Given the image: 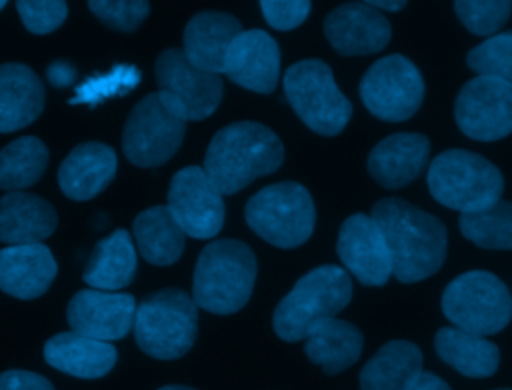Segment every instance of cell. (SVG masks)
Segmentation results:
<instances>
[{"label": "cell", "mask_w": 512, "mask_h": 390, "mask_svg": "<svg viewBox=\"0 0 512 390\" xmlns=\"http://www.w3.org/2000/svg\"><path fill=\"white\" fill-rule=\"evenodd\" d=\"M370 216L386 238L392 274L398 282L414 284L442 268L448 232L440 218L394 196L378 200Z\"/></svg>", "instance_id": "1"}, {"label": "cell", "mask_w": 512, "mask_h": 390, "mask_svg": "<svg viewBox=\"0 0 512 390\" xmlns=\"http://www.w3.org/2000/svg\"><path fill=\"white\" fill-rule=\"evenodd\" d=\"M284 162V144L278 134L252 120L220 128L204 154V172L222 194H236L260 176L276 172Z\"/></svg>", "instance_id": "2"}, {"label": "cell", "mask_w": 512, "mask_h": 390, "mask_svg": "<svg viewBox=\"0 0 512 390\" xmlns=\"http://www.w3.org/2000/svg\"><path fill=\"white\" fill-rule=\"evenodd\" d=\"M256 272V256L248 244L236 238L212 240L196 260L192 300L212 314H234L248 304Z\"/></svg>", "instance_id": "3"}, {"label": "cell", "mask_w": 512, "mask_h": 390, "mask_svg": "<svg viewBox=\"0 0 512 390\" xmlns=\"http://www.w3.org/2000/svg\"><path fill=\"white\" fill-rule=\"evenodd\" d=\"M352 300V278L336 264H322L296 280L292 290L276 304L272 328L284 342L304 340L310 330L338 316Z\"/></svg>", "instance_id": "4"}, {"label": "cell", "mask_w": 512, "mask_h": 390, "mask_svg": "<svg viewBox=\"0 0 512 390\" xmlns=\"http://www.w3.org/2000/svg\"><path fill=\"white\" fill-rule=\"evenodd\" d=\"M426 184L432 198L460 214L484 210L498 202L504 192V176L484 156L450 148L428 164Z\"/></svg>", "instance_id": "5"}, {"label": "cell", "mask_w": 512, "mask_h": 390, "mask_svg": "<svg viewBox=\"0 0 512 390\" xmlns=\"http://www.w3.org/2000/svg\"><path fill=\"white\" fill-rule=\"evenodd\" d=\"M134 338L138 348L158 360L184 356L198 334V306L180 288H164L136 306Z\"/></svg>", "instance_id": "6"}, {"label": "cell", "mask_w": 512, "mask_h": 390, "mask_svg": "<svg viewBox=\"0 0 512 390\" xmlns=\"http://www.w3.org/2000/svg\"><path fill=\"white\" fill-rule=\"evenodd\" d=\"M248 228L276 248L302 246L314 232L316 208L300 182H274L254 192L244 206Z\"/></svg>", "instance_id": "7"}, {"label": "cell", "mask_w": 512, "mask_h": 390, "mask_svg": "<svg viewBox=\"0 0 512 390\" xmlns=\"http://www.w3.org/2000/svg\"><path fill=\"white\" fill-rule=\"evenodd\" d=\"M282 88L296 116L316 134L336 136L352 118V102L340 92L332 68L320 58L288 66Z\"/></svg>", "instance_id": "8"}, {"label": "cell", "mask_w": 512, "mask_h": 390, "mask_svg": "<svg viewBox=\"0 0 512 390\" xmlns=\"http://www.w3.org/2000/svg\"><path fill=\"white\" fill-rule=\"evenodd\" d=\"M440 306L456 328L478 336L496 334L512 320V296L488 270H468L450 280Z\"/></svg>", "instance_id": "9"}, {"label": "cell", "mask_w": 512, "mask_h": 390, "mask_svg": "<svg viewBox=\"0 0 512 390\" xmlns=\"http://www.w3.org/2000/svg\"><path fill=\"white\" fill-rule=\"evenodd\" d=\"M184 134L186 120L154 92L132 108L122 132V150L136 166H162L178 152Z\"/></svg>", "instance_id": "10"}, {"label": "cell", "mask_w": 512, "mask_h": 390, "mask_svg": "<svg viewBox=\"0 0 512 390\" xmlns=\"http://www.w3.org/2000/svg\"><path fill=\"white\" fill-rule=\"evenodd\" d=\"M358 92L366 110L378 120L404 122L422 106L426 86L412 60L402 54H390L370 64Z\"/></svg>", "instance_id": "11"}, {"label": "cell", "mask_w": 512, "mask_h": 390, "mask_svg": "<svg viewBox=\"0 0 512 390\" xmlns=\"http://www.w3.org/2000/svg\"><path fill=\"white\" fill-rule=\"evenodd\" d=\"M158 92L188 122L204 120L216 112L224 96L220 74L194 66L180 48H168L154 66Z\"/></svg>", "instance_id": "12"}, {"label": "cell", "mask_w": 512, "mask_h": 390, "mask_svg": "<svg viewBox=\"0 0 512 390\" xmlns=\"http://www.w3.org/2000/svg\"><path fill=\"white\" fill-rule=\"evenodd\" d=\"M454 120L460 132L478 142H496L512 134V84L474 76L454 102Z\"/></svg>", "instance_id": "13"}, {"label": "cell", "mask_w": 512, "mask_h": 390, "mask_svg": "<svg viewBox=\"0 0 512 390\" xmlns=\"http://www.w3.org/2000/svg\"><path fill=\"white\" fill-rule=\"evenodd\" d=\"M166 206L186 236L208 240L224 226V194L202 166H184L172 176Z\"/></svg>", "instance_id": "14"}, {"label": "cell", "mask_w": 512, "mask_h": 390, "mask_svg": "<svg viewBox=\"0 0 512 390\" xmlns=\"http://www.w3.org/2000/svg\"><path fill=\"white\" fill-rule=\"evenodd\" d=\"M342 268L364 286H384L392 276V258L380 226L370 214L348 216L336 240Z\"/></svg>", "instance_id": "15"}, {"label": "cell", "mask_w": 512, "mask_h": 390, "mask_svg": "<svg viewBox=\"0 0 512 390\" xmlns=\"http://www.w3.org/2000/svg\"><path fill=\"white\" fill-rule=\"evenodd\" d=\"M134 314V296L96 288L76 292L66 308V320L74 332L104 342L124 338L134 326Z\"/></svg>", "instance_id": "16"}, {"label": "cell", "mask_w": 512, "mask_h": 390, "mask_svg": "<svg viewBox=\"0 0 512 390\" xmlns=\"http://www.w3.org/2000/svg\"><path fill=\"white\" fill-rule=\"evenodd\" d=\"M280 48L264 30H242L226 50L224 70L228 80L256 92L272 94L280 80Z\"/></svg>", "instance_id": "17"}, {"label": "cell", "mask_w": 512, "mask_h": 390, "mask_svg": "<svg viewBox=\"0 0 512 390\" xmlns=\"http://www.w3.org/2000/svg\"><path fill=\"white\" fill-rule=\"evenodd\" d=\"M324 36L342 56H368L386 48L392 26L380 10L364 2H344L326 14Z\"/></svg>", "instance_id": "18"}, {"label": "cell", "mask_w": 512, "mask_h": 390, "mask_svg": "<svg viewBox=\"0 0 512 390\" xmlns=\"http://www.w3.org/2000/svg\"><path fill=\"white\" fill-rule=\"evenodd\" d=\"M430 160V140L420 132H394L368 154L366 168L376 184L398 190L414 182Z\"/></svg>", "instance_id": "19"}, {"label": "cell", "mask_w": 512, "mask_h": 390, "mask_svg": "<svg viewBox=\"0 0 512 390\" xmlns=\"http://www.w3.org/2000/svg\"><path fill=\"white\" fill-rule=\"evenodd\" d=\"M58 264L42 242L12 244L0 250V290L32 300L42 296L56 278Z\"/></svg>", "instance_id": "20"}, {"label": "cell", "mask_w": 512, "mask_h": 390, "mask_svg": "<svg viewBox=\"0 0 512 390\" xmlns=\"http://www.w3.org/2000/svg\"><path fill=\"white\" fill-rule=\"evenodd\" d=\"M242 32L236 16L218 10H204L194 14L184 28V56L198 68L222 74L226 50Z\"/></svg>", "instance_id": "21"}, {"label": "cell", "mask_w": 512, "mask_h": 390, "mask_svg": "<svg viewBox=\"0 0 512 390\" xmlns=\"http://www.w3.org/2000/svg\"><path fill=\"white\" fill-rule=\"evenodd\" d=\"M116 174V152L102 142H84L70 150L58 168L60 190L72 200L98 196Z\"/></svg>", "instance_id": "22"}, {"label": "cell", "mask_w": 512, "mask_h": 390, "mask_svg": "<svg viewBox=\"0 0 512 390\" xmlns=\"http://www.w3.org/2000/svg\"><path fill=\"white\" fill-rule=\"evenodd\" d=\"M118 352L112 342L82 336L78 332H60L44 344V360L70 376L94 380L106 376L116 364Z\"/></svg>", "instance_id": "23"}, {"label": "cell", "mask_w": 512, "mask_h": 390, "mask_svg": "<svg viewBox=\"0 0 512 390\" xmlns=\"http://www.w3.org/2000/svg\"><path fill=\"white\" fill-rule=\"evenodd\" d=\"M56 224V210L36 194L14 190L0 198V242L8 246L42 242Z\"/></svg>", "instance_id": "24"}, {"label": "cell", "mask_w": 512, "mask_h": 390, "mask_svg": "<svg viewBox=\"0 0 512 390\" xmlns=\"http://www.w3.org/2000/svg\"><path fill=\"white\" fill-rule=\"evenodd\" d=\"M44 84L32 68L18 62L0 64V132L32 124L44 108Z\"/></svg>", "instance_id": "25"}, {"label": "cell", "mask_w": 512, "mask_h": 390, "mask_svg": "<svg viewBox=\"0 0 512 390\" xmlns=\"http://www.w3.org/2000/svg\"><path fill=\"white\" fill-rule=\"evenodd\" d=\"M304 340V352L308 360L318 364L328 376L350 368L360 358L364 346L360 328L336 316L318 322Z\"/></svg>", "instance_id": "26"}, {"label": "cell", "mask_w": 512, "mask_h": 390, "mask_svg": "<svg viewBox=\"0 0 512 390\" xmlns=\"http://www.w3.org/2000/svg\"><path fill=\"white\" fill-rule=\"evenodd\" d=\"M434 348L442 362L468 378H488L500 364V350L494 342L456 326L440 328L434 336Z\"/></svg>", "instance_id": "27"}, {"label": "cell", "mask_w": 512, "mask_h": 390, "mask_svg": "<svg viewBox=\"0 0 512 390\" xmlns=\"http://www.w3.org/2000/svg\"><path fill=\"white\" fill-rule=\"evenodd\" d=\"M422 372V352L414 342H386L360 370V390H406Z\"/></svg>", "instance_id": "28"}, {"label": "cell", "mask_w": 512, "mask_h": 390, "mask_svg": "<svg viewBox=\"0 0 512 390\" xmlns=\"http://www.w3.org/2000/svg\"><path fill=\"white\" fill-rule=\"evenodd\" d=\"M136 264L134 242L124 228H118L96 244L82 278L96 290L114 292L134 280Z\"/></svg>", "instance_id": "29"}, {"label": "cell", "mask_w": 512, "mask_h": 390, "mask_svg": "<svg viewBox=\"0 0 512 390\" xmlns=\"http://www.w3.org/2000/svg\"><path fill=\"white\" fill-rule=\"evenodd\" d=\"M132 234L140 256L154 266H170L184 252L186 234L168 206H152L140 212L134 218Z\"/></svg>", "instance_id": "30"}, {"label": "cell", "mask_w": 512, "mask_h": 390, "mask_svg": "<svg viewBox=\"0 0 512 390\" xmlns=\"http://www.w3.org/2000/svg\"><path fill=\"white\" fill-rule=\"evenodd\" d=\"M48 166V148L36 136H20L0 150V190H24L40 180Z\"/></svg>", "instance_id": "31"}, {"label": "cell", "mask_w": 512, "mask_h": 390, "mask_svg": "<svg viewBox=\"0 0 512 390\" xmlns=\"http://www.w3.org/2000/svg\"><path fill=\"white\" fill-rule=\"evenodd\" d=\"M458 228L478 248L512 250V202L500 198L484 210L460 214Z\"/></svg>", "instance_id": "32"}, {"label": "cell", "mask_w": 512, "mask_h": 390, "mask_svg": "<svg viewBox=\"0 0 512 390\" xmlns=\"http://www.w3.org/2000/svg\"><path fill=\"white\" fill-rule=\"evenodd\" d=\"M466 64L476 76H490L512 84V30L496 32L466 54Z\"/></svg>", "instance_id": "33"}, {"label": "cell", "mask_w": 512, "mask_h": 390, "mask_svg": "<svg viewBox=\"0 0 512 390\" xmlns=\"http://www.w3.org/2000/svg\"><path fill=\"white\" fill-rule=\"evenodd\" d=\"M140 82V70L132 64H118L106 74L86 78L76 94L70 98V104H98L114 96H122L134 90Z\"/></svg>", "instance_id": "34"}, {"label": "cell", "mask_w": 512, "mask_h": 390, "mask_svg": "<svg viewBox=\"0 0 512 390\" xmlns=\"http://www.w3.org/2000/svg\"><path fill=\"white\" fill-rule=\"evenodd\" d=\"M512 0H454L458 20L476 36L496 34L510 18Z\"/></svg>", "instance_id": "35"}, {"label": "cell", "mask_w": 512, "mask_h": 390, "mask_svg": "<svg viewBox=\"0 0 512 390\" xmlns=\"http://www.w3.org/2000/svg\"><path fill=\"white\" fill-rule=\"evenodd\" d=\"M92 14L108 28L118 32H134L148 16V0H88Z\"/></svg>", "instance_id": "36"}, {"label": "cell", "mask_w": 512, "mask_h": 390, "mask_svg": "<svg viewBox=\"0 0 512 390\" xmlns=\"http://www.w3.org/2000/svg\"><path fill=\"white\" fill-rule=\"evenodd\" d=\"M22 24L32 34H48L68 16L66 0H16Z\"/></svg>", "instance_id": "37"}, {"label": "cell", "mask_w": 512, "mask_h": 390, "mask_svg": "<svg viewBox=\"0 0 512 390\" xmlns=\"http://www.w3.org/2000/svg\"><path fill=\"white\" fill-rule=\"evenodd\" d=\"M260 10L274 30H292L308 18L312 0H260Z\"/></svg>", "instance_id": "38"}, {"label": "cell", "mask_w": 512, "mask_h": 390, "mask_svg": "<svg viewBox=\"0 0 512 390\" xmlns=\"http://www.w3.org/2000/svg\"><path fill=\"white\" fill-rule=\"evenodd\" d=\"M0 390H54L48 378L28 370H6L0 374Z\"/></svg>", "instance_id": "39"}, {"label": "cell", "mask_w": 512, "mask_h": 390, "mask_svg": "<svg viewBox=\"0 0 512 390\" xmlns=\"http://www.w3.org/2000/svg\"><path fill=\"white\" fill-rule=\"evenodd\" d=\"M76 68L66 62V60H56L52 62L48 68H46V76H48V82L56 88H64V86H70L74 84L76 80Z\"/></svg>", "instance_id": "40"}, {"label": "cell", "mask_w": 512, "mask_h": 390, "mask_svg": "<svg viewBox=\"0 0 512 390\" xmlns=\"http://www.w3.org/2000/svg\"><path fill=\"white\" fill-rule=\"evenodd\" d=\"M406 390H452V388L440 376L422 370Z\"/></svg>", "instance_id": "41"}, {"label": "cell", "mask_w": 512, "mask_h": 390, "mask_svg": "<svg viewBox=\"0 0 512 390\" xmlns=\"http://www.w3.org/2000/svg\"><path fill=\"white\" fill-rule=\"evenodd\" d=\"M376 10H388V12H398L406 6V0H360Z\"/></svg>", "instance_id": "42"}, {"label": "cell", "mask_w": 512, "mask_h": 390, "mask_svg": "<svg viewBox=\"0 0 512 390\" xmlns=\"http://www.w3.org/2000/svg\"><path fill=\"white\" fill-rule=\"evenodd\" d=\"M158 390H194V388H190V386H180V384H168V386H162V388H158Z\"/></svg>", "instance_id": "43"}, {"label": "cell", "mask_w": 512, "mask_h": 390, "mask_svg": "<svg viewBox=\"0 0 512 390\" xmlns=\"http://www.w3.org/2000/svg\"><path fill=\"white\" fill-rule=\"evenodd\" d=\"M6 2H8V0H0V10L6 6Z\"/></svg>", "instance_id": "44"}, {"label": "cell", "mask_w": 512, "mask_h": 390, "mask_svg": "<svg viewBox=\"0 0 512 390\" xmlns=\"http://www.w3.org/2000/svg\"><path fill=\"white\" fill-rule=\"evenodd\" d=\"M496 390H512V388H496Z\"/></svg>", "instance_id": "45"}]
</instances>
